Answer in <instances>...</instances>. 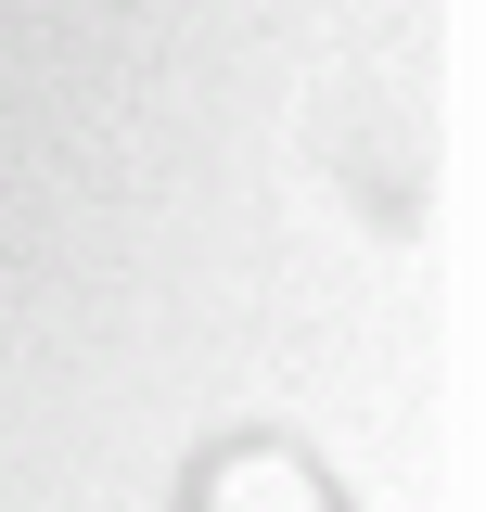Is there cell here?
Listing matches in <instances>:
<instances>
[{"instance_id":"1","label":"cell","mask_w":486,"mask_h":512,"mask_svg":"<svg viewBox=\"0 0 486 512\" xmlns=\"http://www.w3.org/2000/svg\"><path fill=\"white\" fill-rule=\"evenodd\" d=\"M180 512H346V487H333L307 448H282V436H231V448L192 461Z\"/></svg>"}]
</instances>
